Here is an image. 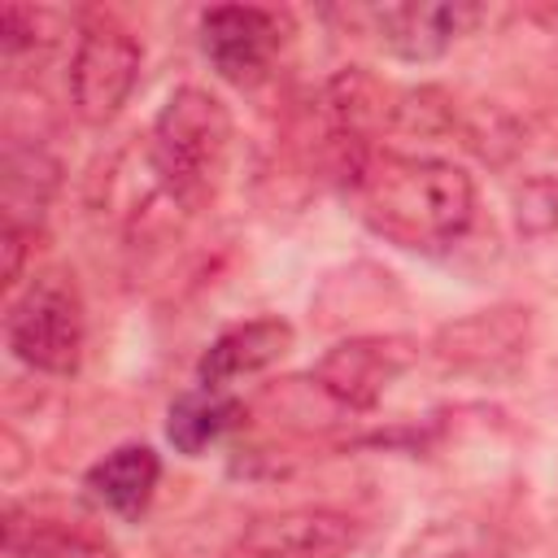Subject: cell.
Returning a JSON list of instances; mask_svg holds the SVG:
<instances>
[{"label": "cell", "mask_w": 558, "mask_h": 558, "mask_svg": "<svg viewBox=\"0 0 558 558\" xmlns=\"http://www.w3.org/2000/svg\"><path fill=\"white\" fill-rule=\"evenodd\" d=\"M349 183L362 222L397 248L436 253L453 244L475 218V183L445 157L366 153Z\"/></svg>", "instance_id": "cell-1"}, {"label": "cell", "mask_w": 558, "mask_h": 558, "mask_svg": "<svg viewBox=\"0 0 558 558\" xmlns=\"http://www.w3.org/2000/svg\"><path fill=\"white\" fill-rule=\"evenodd\" d=\"M148 161L161 192L183 209H205L231 161V113L201 87H179L148 135Z\"/></svg>", "instance_id": "cell-2"}, {"label": "cell", "mask_w": 558, "mask_h": 558, "mask_svg": "<svg viewBox=\"0 0 558 558\" xmlns=\"http://www.w3.org/2000/svg\"><path fill=\"white\" fill-rule=\"evenodd\" d=\"M4 340L17 362L44 375H70L83 357V301L70 275L44 270L9 305Z\"/></svg>", "instance_id": "cell-3"}, {"label": "cell", "mask_w": 558, "mask_h": 558, "mask_svg": "<svg viewBox=\"0 0 558 558\" xmlns=\"http://www.w3.org/2000/svg\"><path fill=\"white\" fill-rule=\"evenodd\" d=\"M140 65H144L140 39L113 17H92L78 31V44L70 57L74 113L92 126H105L109 118H118V109L126 105V96L140 83Z\"/></svg>", "instance_id": "cell-4"}, {"label": "cell", "mask_w": 558, "mask_h": 558, "mask_svg": "<svg viewBox=\"0 0 558 558\" xmlns=\"http://www.w3.org/2000/svg\"><path fill=\"white\" fill-rule=\"evenodd\" d=\"M418 344L410 336H353L327 349L314 366V384L344 410H371L414 366Z\"/></svg>", "instance_id": "cell-5"}, {"label": "cell", "mask_w": 558, "mask_h": 558, "mask_svg": "<svg viewBox=\"0 0 558 558\" xmlns=\"http://www.w3.org/2000/svg\"><path fill=\"white\" fill-rule=\"evenodd\" d=\"M201 48L227 83L253 87L283 48V17L257 4H218L201 17Z\"/></svg>", "instance_id": "cell-6"}, {"label": "cell", "mask_w": 558, "mask_h": 558, "mask_svg": "<svg viewBox=\"0 0 558 558\" xmlns=\"http://www.w3.org/2000/svg\"><path fill=\"white\" fill-rule=\"evenodd\" d=\"M362 541V523L344 510L296 506L279 514H262L244 527L240 549L248 558H349Z\"/></svg>", "instance_id": "cell-7"}, {"label": "cell", "mask_w": 558, "mask_h": 558, "mask_svg": "<svg viewBox=\"0 0 558 558\" xmlns=\"http://www.w3.org/2000/svg\"><path fill=\"white\" fill-rule=\"evenodd\" d=\"M480 17L475 4H379L371 9L375 35L379 44L401 57V61H436L440 52L453 48L458 35H466V26Z\"/></svg>", "instance_id": "cell-8"}, {"label": "cell", "mask_w": 558, "mask_h": 558, "mask_svg": "<svg viewBox=\"0 0 558 558\" xmlns=\"http://www.w3.org/2000/svg\"><path fill=\"white\" fill-rule=\"evenodd\" d=\"M527 344V310H480L462 323H449L436 336V357L453 371L493 375L519 362Z\"/></svg>", "instance_id": "cell-9"}, {"label": "cell", "mask_w": 558, "mask_h": 558, "mask_svg": "<svg viewBox=\"0 0 558 558\" xmlns=\"http://www.w3.org/2000/svg\"><path fill=\"white\" fill-rule=\"evenodd\" d=\"M292 340H296V331H292L288 318H253V323H240V327L222 331L218 340H209V349L196 362V375H201V384L222 388L227 379L257 375V371L275 366L292 349Z\"/></svg>", "instance_id": "cell-10"}, {"label": "cell", "mask_w": 558, "mask_h": 558, "mask_svg": "<svg viewBox=\"0 0 558 558\" xmlns=\"http://www.w3.org/2000/svg\"><path fill=\"white\" fill-rule=\"evenodd\" d=\"M157 480H161V458L148 445H118L87 471L83 488L96 506H105L122 519H135L148 510Z\"/></svg>", "instance_id": "cell-11"}, {"label": "cell", "mask_w": 558, "mask_h": 558, "mask_svg": "<svg viewBox=\"0 0 558 558\" xmlns=\"http://www.w3.org/2000/svg\"><path fill=\"white\" fill-rule=\"evenodd\" d=\"M240 414H244V405H240L231 392H222V388H214V384H201V388L174 397L170 418H166V436H170V445H174L179 453L196 458V453H201L205 445H214Z\"/></svg>", "instance_id": "cell-12"}, {"label": "cell", "mask_w": 558, "mask_h": 558, "mask_svg": "<svg viewBox=\"0 0 558 558\" xmlns=\"http://www.w3.org/2000/svg\"><path fill=\"white\" fill-rule=\"evenodd\" d=\"M4 549H9V558H118V549L87 527H74V523L22 527L13 510H9V527H4Z\"/></svg>", "instance_id": "cell-13"}, {"label": "cell", "mask_w": 558, "mask_h": 558, "mask_svg": "<svg viewBox=\"0 0 558 558\" xmlns=\"http://www.w3.org/2000/svg\"><path fill=\"white\" fill-rule=\"evenodd\" d=\"M0 44H4V61L13 65L26 48L48 52L57 44L52 35V17L44 9H26V4H4L0 9Z\"/></svg>", "instance_id": "cell-14"}]
</instances>
